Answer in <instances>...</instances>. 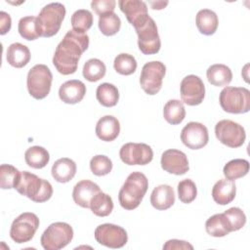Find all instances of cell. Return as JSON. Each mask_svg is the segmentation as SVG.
<instances>
[{
	"label": "cell",
	"mask_w": 250,
	"mask_h": 250,
	"mask_svg": "<svg viewBox=\"0 0 250 250\" xmlns=\"http://www.w3.org/2000/svg\"><path fill=\"white\" fill-rule=\"evenodd\" d=\"M89 47L87 33L68 30L56 48L53 64L62 75H69L77 70L78 62L82 54Z\"/></svg>",
	"instance_id": "1"
},
{
	"label": "cell",
	"mask_w": 250,
	"mask_h": 250,
	"mask_svg": "<svg viewBox=\"0 0 250 250\" xmlns=\"http://www.w3.org/2000/svg\"><path fill=\"white\" fill-rule=\"evenodd\" d=\"M148 188V180L141 172H132L126 179L118 193V200L126 210L136 209L142 202Z\"/></svg>",
	"instance_id": "2"
},
{
	"label": "cell",
	"mask_w": 250,
	"mask_h": 250,
	"mask_svg": "<svg viewBox=\"0 0 250 250\" xmlns=\"http://www.w3.org/2000/svg\"><path fill=\"white\" fill-rule=\"evenodd\" d=\"M15 189L21 195L38 203L49 200L53 194V188L50 182L28 171L21 172V177Z\"/></svg>",
	"instance_id": "3"
},
{
	"label": "cell",
	"mask_w": 250,
	"mask_h": 250,
	"mask_svg": "<svg viewBox=\"0 0 250 250\" xmlns=\"http://www.w3.org/2000/svg\"><path fill=\"white\" fill-rule=\"evenodd\" d=\"M219 102L229 113H246L250 109V91L244 87L227 86L221 91Z\"/></svg>",
	"instance_id": "4"
},
{
	"label": "cell",
	"mask_w": 250,
	"mask_h": 250,
	"mask_svg": "<svg viewBox=\"0 0 250 250\" xmlns=\"http://www.w3.org/2000/svg\"><path fill=\"white\" fill-rule=\"evenodd\" d=\"M65 13V7L59 2L44 6L37 17L41 36L52 37L57 34L61 28Z\"/></svg>",
	"instance_id": "5"
},
{
	"label": "cell",
	"mask_w": 250,
	"mask_h": 250,
	"mask_svg": "<svg viewBox=\"0 0 250 250\" xmlns=\"http://www.w3.org/2000/svg\"><path fill=\"white\" fill-rule=\"evenodd\" d=\"M53 74L45 64H35L27 73L26 86L28 93L36 100L46 98L51 90Z\"/></svg>",
	"instance_id": "6"
},
{
	"label": "cell",
	"mask_w": 250,
	"mask_h": 250,
	"mask_svg": "<svg viewBox=\"0 0 250 250\" xmlns=\"http://www.w3.org/2000/svg\"><path fill=\"white\" fill-rule=\"evenodd\" d=\"M73 238V229L67 223L51 224L42 233L40 242L45 250H60L65 247Z\"/></svg>",
	"instance_id": "7"
},
{
	"label": "cell",
	"mask_w": 250,
	"mask_h": 250,
	"mask_svg": "<svg viewBox=\"0 0 250 250\" xmlns=\"http://www.w3.org/2000/svg\"><path fill=\"white\" fill-rule=\"evenodd\" d=\"M39 227L38 217L31 212H24L12 223L10 236L16 243H25L32 239Z\"/></svg>",
	"instance_id": "8"
},
{
	"label": "cell",
	"mask_w": 250,
	"mask_h": 250,
	"mask_svg": "<svg viewBox=\"0 0 250 250\" xmlns=\"http://www.w3.org/2000/svg\"><path fill=\"white\" fill-rule=\"evenodd\" d=\"M165 73L166 66L159 61L145 63L140 75V84L142 89L150 96L157 94L162 87V81Z\"/></svg>",
	"instance_id": "9"
},
{
	"label": "cell",
	"mask_w": 250,
	"mask_h": 250,
	"mask_svg": "<svg viewBox=\"0 0 250 250\" xmlns=\"http://www.w3.org/2000/svg\"><path fill=\"white\" fill-rule=\"evenodd\" d=\"M138 35V46L145 55L157 54L161 47V41L157 26L152 18H148L144 23L135 27Z\"/></svg>",
	"instance_id": "10"
},
{
	"label": "cell",
	"mask_w": 250,
	"mask_h": 250,
	"mask_svg": "<svg viewBox=\"0 0 250 250\" xmlns=\"http://www.w3.org/2000/svg\"><path fill=\"white\" fill-rule=\"evenodd\" d=\"M215 135L220 143L231 148L241 146L246 139L244 128L240 124L229 119L220 120L216 124Z\"/></svg>",
	"instance_id": "11"
},
{
	"label": "cell",
	"mask_w": 250,
	"mask_h": 250,
	"mask_svg": "<svg viewBox=\"0 0 250 250\" xmlns=\"http://www.w3.org/2000/svg\"><path fill=\"white\" fill-rule=\"evenodd\" d=\"M94 235L97 242L109 248H121L128 241L126 230L114 224H102L98 226Z\"/></svg>",
	"instance_id": "12"
},
{
	"label": "cell",
	"mask_w": 250,
	"mask_h": 250,
	"mask_svg": "<svg viewBox=\"0 0 250 250\" xmlns=\"http://www.w3.org/2000/svg\"><path fill=\"white\" fill-rule=\"evenodd\" d=\"M119 156L127 165H146L153 158L152 148L144 143H127L119 150Z\"/></svg>",
	"instance_id": "13"
},
{
	"label": "cell",
	"mask_w": 250,
	"mask_h": 250,
	"mask_svg": "<svg viewBox=\"0 0 250 250\" xmlns=\"http://www.w3.org/2000/svg\"><path fill=\"white\" fill-rule=\"evenodd\" d=\"M182 101L188 105L200 104L205 97V86L197 75H188L183 78L180 85Z\"/></svg>",
	"instance_id": "14"
},
{
	"label": "cell",
	"mask_w": 250,
	"mask_h": 250,
	"mask_svg": "<svg viewBox=\"0 0 250 250\" xmlns=\"http://www.w3.org/2000/svg\"><path fill=\"white\" fill-rule=\"evenodd\" d=\"M181 141L190 149L202 148L209 141L208 129L202 123L189 122L182 129Z\"/></svg>",
	"instance_id": "15"
},
{
	"label": "cell",
	"mask_w": 250,
	"mask_h": 250,
	"mask_svg": "<svg viewBox=\"0 0 250 250\" xmlns=\"http://www.w3.org/2000/svg\"><path fill=\"white\" fill-rule=\"evenodd\" d=\"M161 167L164 171L174 175H184L189 170L188 160L185 152L179 149H167L161 155Z\"/></svg>",
	"instance_id": "16"
},
{
	"label": "cell",
	"mask_w": 250,
	"mask_h": 250,
	"mask_svg": "<svg viewBox=\"0 0 250 250\" xmlns=\"http://www.w3.org/2000/svg\"><path fill=\"white\" fill-rule=\"evenodd\" d=\"M121 12L126 16L127 21L135 27L144 23L148 18L146 2L140 0H120L118 2Z\"/></svg>",
	"instance_id": "17"
},
{
	"label": "cell",
	"mask_w": 250,
	"mask_h": 250,
	"mask_svg": "<svg viewBox=\"0 0 250 250\" xmlns=\"http://www.w3.org/2000/svg\"><path fill=\"white\" fill-rule=\"evenodd\" d=\"M86 94L85 84L77 79L68 80L62 83L59 89V97L68 104H75L81 102Z\"/></svg>",
	"instance_id": "18"
},
{
	"label": "cell",
	"mask_w": 250,
	"mask_h": 250,
	"mask_svg": "<svg viewBox=\"0 0 250 250\" xmlns=\"http://www.w3.org/2000/svg\"><path fill=\"white\" fill-rule=\"evenodd\" d=\"M100 191L101 188L96 183L89 180H82L74 186L72 198L77 205L83 208H90L92 198Z\"/></svg>",
	"instance_id": "19"
},
{
	"label": "cell",
	"mask_w": 250,
	"mask_h": 250,
	"mask_svg": "<svg viewBox=\"0 0 250 250\" xmlns=\"http://www.w3.org/2000/svg\"><path fill=\"white\" fill-rule=\"evenodd\" d=\"M120 133V123L118 119L112 115H104L101 117L96 125V135L104 142L114 141Z\"/></svg>",
	"instance_id": "20"
},
{
	"label": "cell",
	"mask_w": 250,
	"mask_h": 250,
	"mask_svg": "<svg viewBox=\"0 0 250 250\" xmlns=\"http://www.w3.org/2000/svg\"><path fill=\"white\" fill-rule=\"evenodd\" d=\"M150 203L157 210H167L175 203V191L169 185H159L150 194Z\"/></svg>",
	"instance_id": "21"
},
{
	"label": "cell",
	"mask_w": 250,
	"mask_h": 250,
	"mask_svg": "<svg viewBox=\"0 0 250 250\" xmlns=\"http://www.w3.org/2000/svg\"><path fill=\"white\" fill-rule=\"evenodd\" d=\"M236 193V187L233 181L228 179L219 180L212 188V197L219 205H227L230 203Z\"/></svg>",
	"instance_id": "22"
},
{
	"label": "cell",
	"mask_w": 250,
	"mask_h": 250,
	"mask_svg": "<svg viewBox=\"0 0 250 250\" xmlns=\"http://www.w3.org/2000/svg\"><path fill=\"white\" fill-rule=\"evenodd\" d=\"M53 178L59 183H67L76 174L75 162L67 157H62L55 161L51 170Z\"/></svg>",
	"instance_id": "23"
},
{
	"label": "cell",
	"mask_w": 250,
	"mask_h": 250,
	"mask_svg": "<svg viewBox=\"0 0 250 250\" xmlns=\"http://www.w3.org/2000/svg\"><path fill=\"white\" fill-rule=\"evenodd\" d=\"M6 59L10 65L16 68H21L29 62L30 51L25 45L16 42L8 47Z\"/></svg>",
	"instance_id": "24"
},
{
	"label": "cell",
	"mask_w": 250,
	"mask_h": 250,
	"mask_svg": "<svg viewBox=\"0 0 250 250\" xmlns=\"http://www.w3.org/2000/svg\"><path fill=\"white\" fill-rule=\"evenodd\" d=\"M208 82L217 87L228 86L232 79V72L229 66L223 63L212 64L206 71Z\"/></svg>",
	"instance_id": "25"
},
{
	"label": "cell",
	"mask_w": 250,
	"mask_h": 250,
	"mask_svg": "<svg viewBox=\"0 0 250 250\" xmlns=\"http://www.w3.org/2000/svg\"><path fill=\"white\" fill-rule=\"evenodd\" d=\"M195 23L201 34L212 35L218 28L219 20L214 11L202 9L196 14Z\"/></svg>",
	"instance_id": "26"
},
{
	"label": "cell",
	"mask_w": 250,
	"mask_h": 250,
	"mask_svg": "<svg viewBox=\"0 0 250 250\" xmlns=\"http://www.w3.org/2000/svg\"><path fill=\"white\" fill-rule=\"evenodd\" d=\"M205 229L209 235L214 237H223L231 232L229 222L223 213L211 216L205 223Z\"/></svg>",
	"instance_id": "27"
},
{
	"label": "cell",
	"mask_w": 250,
	"mask_h": 250,
	"mask_svg": "<svg viewBox=\"0 0 250 250\" xmlns=\"http://www.w3.org/2000/svg\"><path fill=\"white\" fill-rule=\"evenodd\" d=\"M26 164L34 169L44 168L50 160V154L46 148L40 146H34L27 148L24 152Z\"/></svg>",
	"instance_id": "28"
},
{
	"label": "cell",
	"mask_w": 250,
	"mask_h": 250,
	"mask_svg": "<svg viewBox=\"0 0 250 250\" xmlns=\"http://www.w3.org/2000/svg\"><path fill=\"white\" fill-rule=\"evenodd\" d=\"M96 98L102 105L105 107H111L117 104L119 100V92L115 85L105 82L98 86L96 91Z\"/></svg>",
	"instance_id": "29"
},
{
	"label": "cell",
	"mask_w": 250,
	"mask_h": 250,
	"mask_svg": "<svg viewBox=\"0 0 250 250\" xmlns=\"http://www.w3.org/2000/svg\"><path fill=\"white\" fill-rule=\"evenodd\" d=\"M163 116L169 124L178 125L182 123L186 117L184 104L179 100L168 101L163 108Z\"/></svg>",
	"instance_id": "30"
},
{
	"label": "cell",
	"mask_w": 250,
	"mask_h": 250,
	"mask_svg": "<svg viewBox=\"0 0 250 250\" xmlns=\"http://www.w3.org/2000/svg\"><path fill=\"white\" fill-rule=\"evenodd\" d=\"M90 209L98 217H106L113 210L112 198L108 194L100 191L92 198Z\"/></svg>",
	"instance_id": "31"
},
{
	"label": "cell",
	"mask_w": 250,
	"mask_h": 250,
	"mask_svg": "<svg viewBox=\"0 0 250 250\" xmlns=\"http://www.w3.org/2000/svg\"><path fill=\"white\" fill-rule=\"evenodd\" d=\"M18 30L20 35L28 41L35 40L41 36L37 18L33 16L23 17L20 20Z\"/></svg>",
	"instance_id": "32"
},
{
	"label": "cell",
	"mask_w": 250,
	"mask_h": 250,
	"mask_svg": "<svg viewBox=\"0 0 250 250\" xmlns=\"http://www.w3.org/2000/svg\"><path fill=\"white\" fill-rule=\"evenodd\" d=\"M249 172V162L246 159L236 158L229 161L223 169L226 179L235 181L239 178L246 176Z\"/></svg>",
	"instance_id": "33"
},
{
	"label": "cell",
	"mask_w": 250,
	"mask_h": 250,
	"mask_svg": "<svg viewBox=\"0 0 250 250\" xmlns=\"http://www.w3.org/2000/svg\"><path fill=\"white\" fill-rule=\"evenodd\" d=\"M106 72L105 64L99 59H90L84 65L82 74L84 78L90 82H97L102 79Z\"/></svg>",
	"instance_id": "34"
},
{
	"label": "cell",
	"mask_w": 250,
	"mask_h": 250,
	"mask_svg": "<svg viewBox=\"0 0 250 250\" xmlns=\"http://www.w3.org/2000/svg\"><path fill=\"white\" fill-rule=\"evenodd\" d=\"M99 28L105 36H112L116 34L121 27L120 18L114 13H107L99 18Z\"/></svg>",
	"instance_id": "35"
},
{
	"label": "cell",
	"mask_w": 250,
	"mask_h": 250,
	"mask_svg": "<svg viewBox=\"0 0 250 250\" xmlns=\"http://www.w3.org/2000/svg\"><path fill=\"white\" fill-rule=\"evenodd\" d=\"M113 67L121 75H131L137 69V61L132 55L121 53L115 57Z\"/></svg>",
	"instance_id": "36"
},
{
	"label": "cell",
	"mask_w": 250,
	"mask_h": 250,
	"mask_svg": "<svg viewBox=\"0 0 250 250\" xmlns=\"http://www.w3.org/2000/svg\"><path fill=\"white\" fill-rule=\"evenodd\" d=\"M93 24V15L90 11L85 9H80L75 11L71 16V25L72 29L81 32L86 33Z\"/></svg>",
	"instance_id": "37"
},
{
	"label": "cell",
	"mask_w": 250,
	"mask_h": 250,
	"mask_svg": "<svg viewBox=\"0 0 250 250\" xmlns=\"http://www.w3.org/2000/svg\"><path fill=\"white\" fill-rule=\"evenodd\" d=\"M21 172L10 164H2L0 166V187L2 189L15 188Z\"/></svg>",
	"instance_id": "38"
},
{
	"label": "cell",
	"mask_w": 250,
	"mask_h": 250,
	"mask_svg": "<svg viewBox=\"0 0 250 250\" xmlns=\"http://www.w3.org/2000/svg\"><path fill=\"white\" fill-rule=\"evenodd\" d=\"M178 196L180 201L183 203H190L192 202L197 195V188L193 181L190 179L182 180L178 184Z\"/></svg>",
	"instance_id": "39"
},
{
	"label": "cell",
	"mask_w": 250,
	"mask_h": 250,
	"mask_svg": "<svg viewBox=\"0 0 250 250\" xmlns=\"http://www.w3.org/2000/svg\"><path fill=\"white\" fill-rule=\"evenodd\" d=\"M90 169L96 176H105L111 172L112 162L107 156L98 154L90 160Z\"/></svg>",
	"instance_id": "40"
},
{
	"label": "cell",
	"mask_w": 250,
	"mask_h": 250,
	"mask_svg": "<svg viewBox=\"0 0 250 250\" xmlns=\"http://www.w3.org/2000/svg\"><path fill=\"white\" fill-rule=\"evenodd\" d=\"M223 214L227 218L231 231L242 229L246 224V216L244 212L238 207H231L226 210Z\"/></svg>",
	"instance_id": "41"
},
{
	"label": "cell",
	"mask_w": 250,
	"mask_h": 250,
	"mask_svg": "<svg viewBox=\"0 0 250 250\" xmlns=\"http://www.w3.org/2000/svg\"><path fill=\"white\" fill-rule=\"evenodd\" d=\"M115 5L116 2L114 0H94L91 2V8L97 15H99V17L107 13H112L115 9Z\"/></svg>",
	"instance_id": "42"
},
{
	"label": "cell",
	"mask_w": 250,
	"mask_h": 250,
	"mask_svg": "<svg viewBox=\"0 0 250 250\" xmlns=\"http://www.w3.org/2000/svg\"><path fill=\"white\" fill-rule=\"evenodd\" d=\"M163 249L165 250H173V249H193V246L185 240L179 239H170L164 245Z\"/></svg>",
	"instance_id": "43"
},
{
	"label": "cell",
	"mask_w": 250,
	"mask_h": 250,
	"mask_svg": "<svg viewBox=\"0 0 250 250\" xmlns=\"http://www.w3.org/2000/svg\"><path fill=\"white\" fill-rule=\"evenodd\" d=\"M12 25V20L8 13L1 11L0 12V34L4 35L10 31Z\"/></svg>",
	"instance_id": "44"
},
{
	"label": "cell",
	"mask_w": 250,
	"mask_h": 250,
	"mask_svg": "<svg viewBox=\"0 0 250 250\" xmlns=\"http://www.w3.org/2000/svg\"><path fill=\"white\" fill-rule=\"evenodd\" d=\"M151 5V8L153 10H161L164 9L168 5V1H156V2H149Z\"/></svg>",
	"instance_id": "45"
}]
</instances>
